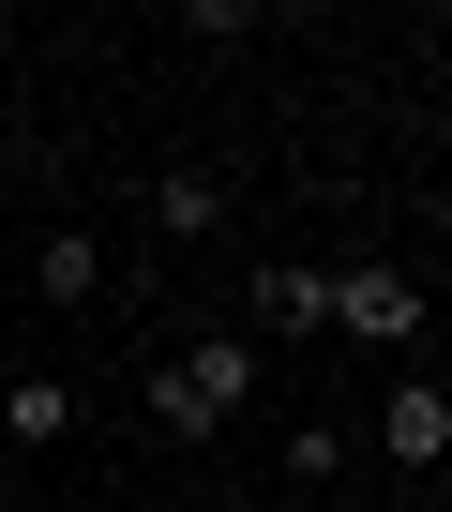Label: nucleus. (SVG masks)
Returning a JSON list of instances; mask_svg holds the SVG:
<instances>
[{"label": "nucleus", "mask_w": 452, "mask_h": 512, "mask_svg": "<svg viewBox=\"0 0 452 512\" xmlns=\"http://www.w3.org/2000/svg\"><path fill=\"white\" fill-rule=\"evenodd\" d=\"M136 211H151V241H226V181H211V166H166Z\"/></svg>", "instance_id": "obj_5"}, {"label": "nucleus", "mask_w": 452, "mask_h": 512, "mask_svg": "<svg viewBox=\"0 0 452 512\" xmlns=\"http://www.w3.org/2000/svg\"><path fill=\"white\" fill-rule=\"evenodd\" d=\"M377 452H392L407 482H437V467H452V392H437V362L377 392Z\"/></svg>", "instance_id": "obj_4"}, {"label": "nucleus", "mask_w": 452, "mask_h": 512, "mask_svg": "<svg viewBox=\"0 0 452 512\" xmlns=\"http://www.w3.org/2000/svg\"><path fill=\"white\" fill-rule=\"evenodd\" d=\"M332 332V272H302V256H272V272H242V347H317Z\"/></svg>", "instance_id": "obj_3"}, {"label": "nucleus", "mask_w": 452, "mask_h": 512, "mask_svg": "<svg viewBox=\"0 0 452 512\" xmlns=\"http://www.w3.org/2000/svg\"><path fill=\"white\" fill-rule=\"evenodd\" d=\"M31 287H46V302H106V241H91V226H46V241H31Z\"/></svg>", "instance_id": "obj_6"}, {"label": "nucleus", "mask_w": 452, "mask_h": 512, "mask_svg": "<svg viewBox=\"0 0 452 512\" xmlns=\"http://www.w3.org/2000/svg\"><path fill=\"white\" fill-rule=\"evenodd\" d=\"M76 437V392L61 377H16V392H0V452H61Z\"/></svg>", "instance_id": "obj_7"}, {"label": "nucleus", "mask_w": 452, "mask_h": 512, "mask_svg": "<svg viewBox=\"0 0 452 512\" xmlns=\"http://www.w3.org/2000/svg\"><path fill=\"white\" fill-rule=\"evenodd\" d=\"M422 317H437V287H422V272H392V256H347V272H332V332H347V347L422 362Z\"/></svg>", "instance_id": "obj_2"}, {"label": "nucleus", "mask_w": 452, "mask_h": 512, "mask_svg": "<svg viewBox=\"0 0 452 512\" xmlns=\"http://www.w3.org/2000/svg\"><path fill=\"white\" fill-rule=\"evenodd\" d=\"M257 377H272V362H257L242 332H196V347L151 362V422H166V437H226V422L257 407Z\"/></svg>", "instance_id": "obj_1"}, {"label": "nucleus", "mask_w": 452, "mask_h": 512, "mask_svg": "<svg viewBox=\"0 0 452 512\" xmlns=\"http://www.w3.org/2000/svg\"><path fill=\"white\" fill-rule=\"evenodd\" d=\"M347 422H287V497H347Z\"/></svg>", "instance_id": "obj_8"}, {"label": "nucleus", "mask_w": 452, "mask_h": 512, "mask_svg": "<svg viewBox=\"0 0 452 512\" xmlns=\"http://www.w3.org/2000/svg\"><path fill=\"white\" fill-rule=\"evenodd\" d=\"M302 512H377V497H302Z\"/></svg>", "instance_id": "obj_9"}]
</instances>
